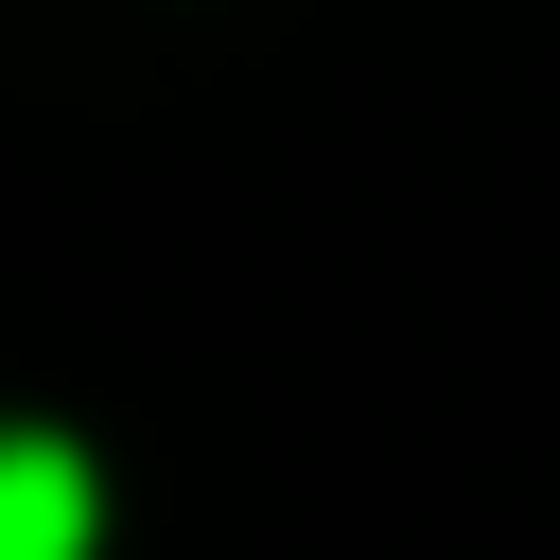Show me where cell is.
I'll return each mask as SVG.
<instances>
[{"instance_id": "6da1fadb", "label": "cell", "mask_w": 560, "mask_h": 560, "mask_svg": "<svg viewBox=\"0 0 560 560\" xmlns=\"http://www.w3.org/2000/svg\"><path fill=\"white\" fill-rule=\"evenodd\" d=\"M88 542H105L88 455H70V438H35V420H0V560H88Z\"/></svg>"}]
</instances>
